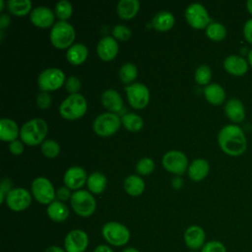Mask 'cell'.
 <instances>
[{
  "instance_id": "6da1fadb",
  "label": "cell",
  "mask_w": 252,
  "mask_h": 252,
  "mask_svg": "<svg viewBox=\"0 0 252 252\" xmlns=\"http://www.w3.org/2000/svg\"><path fill=\"white\" fill-rule=\"evenodd\" d=\"M217 140L220 149L229 157H240L247 150L246 134L237 124L230 123L222 126L219 131Z\"/></svg>"
},
{
  "instance_id": "7a4b0ae2",
  "label": "cell",
  "mask_w": 252,
  "mask_h": 252,
  "mask_svg": "<svg viewBox=\"0 0 252 252\" xmlns=\"http://www.w3.org/2000/svg\"><path fill=\"white\" fill-rule=\"evenodd\" d=\"M48 132V125L42 118H32L27 121L20 129V137L24 144L36 146L42 144Z\"/></svg>"
},
{
  "instance_id": "3957f363",
  "label": "cell",
  "mask_w": 252,
  "mask_h": 252,
  "mask_svg": "<svg viewBox=\"0 0 252 252\" xmlns=\"http://www.w3.org/2000/svg\"><path fill=\"white\" fill-rule=\"evenodd\" d=\"M88 109V103L84 95L78 94H69L59 105L60 115L67 120L81 118Z\"/></svg>"
},
{
  "instance_id": "277c9868",
  "label": "cell",
  "mask_w": 252,
  "mask_h": 252,
  "mask_svg": "<svg viewBox=\"0 0 252 252\" xmlns=\"http://www.w3.org/2000/svg\"><path fill=\"white\" fill-rule=\"evenodd\" d=\"M76 33L73 26L66 21L56 22L50 31L49 38L52 45L58 49L69 48L74 39Z\"/></svg>"
},
{
  "instance_id": "5b68a950",
  "label": "cell",
  "mask_w": 252,
  "mask_h": 252,
  "mask_svg": "<svg viewBox=\"0 0 252 252\" xmlns=\"http://www.w3.org/2000/svg\"><path fill=\"white\" fill-rule=\"evenodd\" d=\"M121 124V118L118 114L112 112H103L97 115L93 122L94 133L100 137H108L115 134Z\"/></svg>"
},
{
  "instance_id": "8992f818",
  "label": "cell",
  "mask_w": 252,
  "mask_h": 252,
  "mask_svg": "<svg viewBox=\"0 0 252 252\" xmlns=\"http://www.w3.org/2000/svg\"><path fill=\"white\" fill-rule=\"evenodd\" d=\"M70 202L74 212L83 218L92 216L96 208L94 197L86 190H77L72 193Z\"/></svg>"
},
{
  "instance_id": "52a82bcc",
  "label": "cell",
  "mask_w": 252,
  "mask_h": 252,
  "mask_svg": "<svg viewBox=\"0 0 252 252\" xmlns=\"http://www.w3.org/2000/svg\"><path fill=\"white\" fill-rule=\"evenodd\" d=\"M103 238L113 246H123L130 239L129 229L117 221H108L101 228Z\"/></svg>"
},
{
  "instance_id": "ba28073f",
  "label": "cell",
  "mask_w": 252,
  "mask_h": 252,
  "mask_svg": "<svg viewBox=\"0 0 252 252\" xmlns=\"http://www.w3.org/2000/svg\"><path fill=\"white\" fill-rule=\"evenodd\" d=\"M65 74L64 72L55 67L47 68L41 71L37 77V86L38 89L42 92H51L58 90L65 84Z\"/></svg>"
},
{
  "instance_id": "9c48e42d",
  "label": "cell",
  "mask_w": 252,
  "mask_h": 252,
  "mask_svg": "<svg viewBox=\"0 0 252 252\" xmlns=\"http://www.w3.org/2000/svg\"><path fill=\"white\" fill-rule=\"evenodd\" d=\"M31 189L32 196L40 204L49 205L55 200V189L50 180L46 177L39 176L34 178L32 182Z\"/></svg>"
},
{
  "instance_id": "30bf717a",
  "label": "cell",
  "mask_w": 252,
  "mask_h": 252,
  "mask_svg": "<svg viewBox=\"0 0 252 252\" xmlns=\"http://www.w3.org/2000/svg\"><path fill=\"white\" fill-rule=\"evenodd\" d=\"M185 19L190 27L202 30L212 22L208 10L201 3H191L185 9Z\"/></svg>"
},
{
  "instance_id": "8fae6325",
  "label": "cell",
  "mask_w": 252,
  "mask_h": 252,
  "mask_svg": "<svg viewBox=\"0 0 252 252\" xmlns=\"http://www.w3.org/2000/svg\"><path fill=\"white\" fill-rule=\"evenodd\" d=\"M162 166L169 172L176 175H182L188 169V159L186 156L176 150L166 152L161 159Z\"/></svg>"
},
{
  "instance_id": "7c38bea8",
  "label": "cell",
  "mask_w": 252,
  "mask_h": 252,
  "mask_svg": "<svg viewBox=\"0 0 252 252\" xmlns=\"http://www.w3.org/2000/svg\"><path fill=\"white\" fill-rule=\"evenodd\" d=\"M125 91L128 102L136 109L146 107L150 101V91L142 83H132L125 87Z\"/></svg>"
},
{
  "instance_id": "4fadbf2b",
  "label": "cell",
  "mask_w": 252,
  "mask_h": 252,
  "mask_svg": "<svg viewBox=\"0 0 252 252\" xmlns=\"http://www.w3.org/2000/svg\"><path fill=\"white\" fill-rule=\"evenodd\" d=\"M9 209L14 212H21L26 210L32 203V195L31 193L22 187L13 188L5 200Z\"/></svg>"
},
{
  "instance_id": "5bb4252c",
  "label": "cell",
  "mask_w": 252,
  "mask_h": 252,
  "mask_svg": "<svg viewBox=\"0 0 252 252\" xmlns=\"http://www.w3.org/2000/svg\"><path fill=\"white\" fill-rule=\"evenodd\" d=\"M224 71L234 77H242L249 71L247 58L241 54H230L226 56L222 63Z\"/></svg>"
},
{
  "instance_id": "9a60e30c",
  "label": "cell",
  "mask_w": 252,
  "mask_h": 252,
  "mask_svg": "<svg viewBox=\"0 0 252 252\" xmlns=\"http://www.w3.org/2000/svg\"><path fill=\"white\" fill-rule=\"evenodd\" d=\"M89 245V236L82 229H73L67 233L64 240L66 252H85Z\"/></svg>"
},
{
  "instance_id": "2e32d148",
  "label": "cell",
  "mask_w": 252,
  "mask_h": 252,
  "mask_svg": "<svg viewBox=\"0 0 252 252\" xmlns=\"http://www.w3.org/2000/svg\"><path fill=\"white\" fill-rule=\"evenodd\" d=\"M223 111L232 124H239L246 118V108L243 102L236 97H231L224 102Z\"/></svg>"
},
{
  "instance_id": "e0dca14e",
  "label": "cell",
  "mask_w": 252,
  "mask_h": 252,
  "mask_svg": "<svg viewBox=\"0 0 252 252\" xmlns=\"http://www.w3.org/2000/svg\"><path fill=\"white\" fill-rule=\"evenodd\" d=\"M55 13L46 6H37L33 8L30 14L32 24L38 28H48L54 25Z\"/></svg>"
},
{
  "instance_id": "ac0fdd59",
  "label": "cell",
  "mask_w": 252,
  "mask_h": 252,
  "mask_svg": "<svg viewBox=\"0 0 252 252\" xmlns=\"http://www.w3.org/2000/svg\"><path fill=\"white\" fill-rule=\"evenodd\" d=\"M88 177L86 170L81 166H71L69 167L63 176V181L66 187L73 190H78L87 183Z\"/></svg>"
},
{
  "instance_id": "d6986e66",
  "label": "cell",
  "mask_w": 252,
  "mask_h": 252,
  "mask_svg": "<svg viewBox=\"0 0 252 252\" xmlns=\"http://www.w3.org/2000/svg\"><path fill=\"white\" fill-rule=\"evenodd\" d=\"M206 240V232L205 230L197 224L190 225L186 228L184 232V241L186 246L192 251L202 249L205 245Z\"/></svg>"
},
{
  "instance_id": "ffe728a7",
  "label": "cell",
  "mask_w": 252,
  "mask_h": 252,
  "mask_svg": "<svg viewBox=\"0 0 252 252\" xmlns=\"http://www.w3.org/2000/svg\"><path fill=\"white\" fill-rule=\"evenodd\" d=\"M119 50L117 40L110 35L103 36L96 45L98 57L103 61H110L117 55Z\"/></svg>"
},
{
  "instance_id": "44dd1931",
  "label": "cell",
  "mask_w": 252,
  "mask_h": 252,
  "mask_svg": "<svg viewBox=\"0 0 252 252\" xmlns=\"http://www.w3.org/2000/svg\"><path fill=\"white\" fill-rule=\"evenodd\" d=\"M101 103L102 105L112 113H118L123 108V100L120 94L113 90H105L101 94Z\"/></svg>"
},
{
  "instance_id": "7402d4cb",
  "label": "cell",
  "mask_w": 252,
  "mask_h": 252,
  "mask_svg": "<svg viewBox=\"0 0 252 252\" xmlns=\"http://www.w3.org/2000/svg\"><path fill=\"white\" fill-rule=\"evenodd\" d=\"M204 96L212 105H220L225 102V91L218 83H211L204 88Z\"/></svg>"
},
{
  "instance_id": "603a6c76",
  "label": "cell",
  "mask_w": 252,
  "mask_h": 252,
  "mask_svg": "<svg viewBox=\"0 0 252 252\" xmlns=\"http://www.w3.org/2000/svg\"><path fill=\"white\" fill-rule=\"evenodd\" d=\"M210 171V164L208 160L204 158H196L194 159L188 166L187 172L188 176L191 180L195 182H199L203 180Z\"/></svg>"
},
{
  "instance_id": "cb8c5ba5",
  "label": "cell",
  "mask_w": 252,
  "mask_h": 252,
  "mask_svg": "<svg viewBox=\"0 0 252 252\" xmlns=\"http://www.w3.org/2000/svg\"><path fill=\"white\" fill-rule=\"evenodd\" d=\"M20 135V130L16 121L11 118H2L0 120V138L5 142H13Z\"/></svg>"
},
{
  "instance_id": "d4e9b609",
  "label": "cell",
  "mask_w": 252,
  "mask_h": 252,
  "mask_svg": "<svg viewBox=\"0 0 252 252\" xmlns=\"http://www.w3.org/2000/svg\"><path fill=\"white\" fill-rule=\"evenodd\" d=\"M89 55L88 47L84 43H75L72 44L67 52H66V58L69 63L73 65H80L84 63Z\"/></svg>"
},
{
  "instance_id": "484cf974",
  "label": "cell",
  "mask_w": 252,
  "mask_h": 252,
  "mask_svg": "<svg viewBox=\"0 0 252 252\" xmlns=\"http://www.w3.org/2000/svg\"><path fill=\"white\" fill-rule=\"evenodd\" d=\"M46 213L49 219L56 222H62L69 217L68 207L59 200H54L52 203H50L47 206Z\"/></svg>"
},
{
  "instance_id": "4316f807",
  "label": "cell",
  "mask_w": 252,
  "mask_h": 252,
  "mask_svg": "<svg viewBox=\"0 0 252 252\" xmlns=\"http://www.w3.org/2000/svg\"><path fill=\"white\" fill-rule=\"evenodd\" d=\"M140 8L138 0H120L116 6V12L119 18L123 20H130L134 18Z\"/></svg>"
},
{
  "instance_id": "83f0119b",
  "label": "cell",
  "mask_w": 252,
  "mask_h": 252,
  "mask_svg": "<svg viewBox=\"0 0 252 252\" xmlns=\"http://www.w3.org/2000/svg\"><path fill=\"white\" fill-rule=\"evenodd\" d=\"M174 23L175 19L173 14L168 11H160L157 13L152 20V26L158 32H166L170 30L174 26Z\"/></svg>"
},
{
  "instance_id": "f1b7e54d",
  "label": "cell",
  "mask_w": 252,
  "mask_h": 252,
  "mask_svg": "<svg viewBox=\"0 0 252 252\" xmlns=\"http://www.w3.org/2000/svg\"><path fill=\"white\" fill-rule=\"evenodd\" d=\"M145 182L139 175L131 174L124 180V190L131 196H139L144 192Z\"/></svg>"
},
{
  "instance_id": "f546056e",
  "label": "cell",
  "mask_w": 252,
  "mask_h": 252,
  "mask_svg": "<svg viewBox=\"0 0 252 252\" xmlns=\"http://www.w3.org/2000/svg\"><path fill=\"white\" fill-rule=\"evenodd\" d=\"M106 177L99 171H94L88 176L87 186L92 193L100 194L106 187Z\"/></svg>"
},
{
  "instance_id": "4dcf8cb0",
  "label": "cell",
  "mask_w": 252,
  "mask_h": 252,
  "mask_svg": "<svg viewBox=\"0 0 252 252\" xmlns=\"http://www.w3.org/2000/svg\"><path fill=\"white\" fill-rule=\"evenodd\" d=\"M205 32L209 39L216 42L222 41L227 34V31L224 25H222L220 22H214V21H212L208 25V27L205 29Z\"/></svg>"
},
{
  "instance_id": "1f68e13d",
  "label": "cell",
  "mask_w": 252,
  "mask_h": 252,
  "mask_svg": "<svg viewBox=\"0 0 252 252\" xmlns=\"http://www.w3.org/2000/svg\"><path fill=\"white\" fill-rule=\"evenodd\" d=\"M32 4L30 0H9L7 2L9 12L18 17L25 16L32 12Z\"/></svg>"
},
{
  "instance_id": "d6a6232c",
  "label": "cell",
  "mask_w": 252,
  "mask_h": 252,
  "mask_svg": "<svg viewBox=\"0 0 252 252\" xmlns=\"http://www.w3.org/2000/svg\"><path fill=\"white\" fill-rule=\"evenodd\" d=\"M121 123L127 129L131 132H138L143 128L144 121L142 117L136 113H126L122 115L121 117Z\"/></svg>"
},
{
  "instance_id": "836d02e7",
  "label": "cell",
  "mask_w": 252,
  "mask_h": 252,
  "mask_svg": "<svg viewBox=\"0 0 252 252\" xmlns=\"http://www.w3.org/2000/svg\"><path fill=\"white\" fill-rule=\"evenodd\" d=\"M138 70L137 67L130 62L124 63L119 70V78L124 84H132V82L137 78Z\"/></svg>"
},
{
  "instance_id": "e575fe53",
  "label": "cell",
  "mask_w": 252,
  "mask_h": 252,
  "mask_svg": "<svg viewBox=\"0 0 252 252\" xmlns=\"http://www.w3.org/2000/svg\"><path fill=\"white\" fill-rule=\"evenodd\" d=\"M212 69L210 66L206 65V64H202L200 66L197 67L195 74H194V78L197 84L201 85V86H208L212 80Z\"/></svg>"
},
{
  "instance_id": "d590c367",
  "label": "cell",
  "mask_w": 252,
  "mask_h": 252,
  "mask_svg": "<svg viewBox=\"0 0 252 252\" xmlns=\"http://www.w3.org/2000/svg\"><path fill=\"white\" fill-rule=\"evenodd\" d=\"M54 13L56 17L60 19V21L68 20L73 13V6L72 3L67 0H60L56 3Z\"/></svg>"
},
{
  "instance_id": "8d00e7d4",
  "label": "cell",
  "mask_w": 252,
  "mask_h": 252,
  "mask_svg": "<svg viewBox=\"0 0 252 252\" xmlns=\"http://www.w3.org/2000/svg\"><path fill=\"white\" fill-rule=\"evenodd\" d=\"M40 150L44 157L48 158H54L60 153V146L55 140L47 139L44 140L40 145Z\"/></svg>"
},
{
  "instance_id": "74e56055",
  "label": "cell",
  "mask_w": 252,
  "mask_h": 252,
  "mask_svg": "<svg viewBox=\"0 0 252 252\" xmlns=\"http://www.w3.org/2000/svg\"><path fill=\"white\" fill-rule=\"evenodd\" d=\"M155 169V162L151 158L145 157L138 160L136 164V170L141 175H149Z\"/></svg>"
},
{
  "instance_id": "f35d334b",
  "label": "cell",
  "mask_w": 252,
  "mask_h": 252,
  "mask_svg": "<svg viewBox=\"0 0 252 252\" xmlns=\"http://www.w3.org/2000/svg\"><path fill=\"white\" fill-rule=\"evenodd\" d=\"M131 30L124 25H116L112 29V35L116 40H128L131 37Z\"/></svg>"
},
{
  "instance_id": "ab89813d",
  "label": "cell",
  "mask_w": 252,
  "mask_h": 252,
  "mask_svg": "<svg viewBox=\"0 0 252 252\" xmlns=\"http://www.w3.org/2000/svg\"><path fill=\"white\" fill-rule=\"evenodd\" d=\"M201 252H226V248L224 244L219 240H210L205 243Z\"/></svg>"
},
{
  "instance_id": "60d3db41",
  "label": "cell",
  "mask_w": 252,
  "mask_h": 252,
  "mask_svg": "<svg viewBox=\"0 0 252 252\" xmlns=\"http://www.w3.org/2000/svg\"><path fill=\"white\" fill-rule=\"evenodd\" d=\"M65 89L70 94H78V92L81 89V82L78 77L76 76H70L65 81Z\"/></svg>"
},
{
  "instance_id": "b9f144b4",
  "label": "cell",
  "mask_w": 252,
  "mask_h": 252,
  "mask_svg": "<svg viewBox=\"0 0 252 252\" xmlns=\"http://www.w3.org/2000/svg\"><path fill=\"white\" fill-rule=\"evenodd\" d=\"M36 105L40 109H47L51 104V95L47 92H41L36 95Z\"/></svg>"
},
{
  "instance_id": "7bdbcfd3",
  "label": "cell",
  "mask_w": 252,
  "mask_h": 252,
  "mask_svg": "<svg viewBox=\"0 0 252 252\" xmlns=\"http://www.w3.org/2000/svg\"><path fill=\"white\" fill-rule=\"evenodd\" d=\"M12 185H13V183L10 178L5 177L2 179L1 186H0V203L1 204L4 203V201L6 200V196L13 189Z\"/></svg>"
},
{
  "instance_id": "ee69618b",
  "label": "cell",
  "mask_w": 252,
  "mask_h": 252,
  "mask_svg": "<svg viewBox=\"0 0 252 252\" xmlns=\"http://www.w3.org/2000/svg\"><path fill=\"white\" fill-rule=\"evenodd\" d=\"M242 35L245 41L252 46V18L246 20L242 27Z\"/></svg>"
},
{
  "instance_id": "f6af8a7d",
  "label": "cell",
  "mask_w": 252,
  "mask_h": 252,
  "mask_svg": "<svg viewBox=\"0 0 252 252\" xmlns=\"http://www.w3.org/2000/svg\"><path fill=\"white\" fill-rule=\"evenodd\" d=\"M71 191L68 187L64 186V187H59L57 190H56V198L61 201V202H64V201H67L69 199H71Z\"/></svg>"
},
{
  "instance_id": "bcb514c9",
  "label": "cell",
  "mask_w": 252,
  "mask_h": 252,
  "mask_svg": "<svg viewBox=\"0 0 252 252\" xmlns=\"http://www.w3.org/2000/svg\"><path fill=\"white\" fill-rule=\"evenodd\" d=\"M9 151L13 155H21L24 152V144L20 140H15L9 144Z\"/></svg>"
},
{
  "instance_id": "7dc6e473",
  "label": "cell",
  "mask_w": 252,
  "mask_h": 252,
  "mask_svg": "<svg viewBox=\"0 0 252 252\" xmlns=\"http://www.w3.org/2000/svg\"><path fill=\"white\" fill-rule=\"evenodd\" d=\"M10 22H11V19H10V16H8L7 14L5 13H2L1 16H0V28L3 30L5 29L6 27H8L10 25Z\"/></svg>"
},
{
  "instance_id": "c3c4849f",
  "label": "cell",
  "mask_w": 252,
  "mask_h": 252,
  "mask_svg": "<svg viewBox=\"0 0 252 252\" xmlns=\"http://www.w3.org/2000/svg\"><path fill=\"white\" fill-rule=\"evenodd\" d=\"M94 252H113V250L107 246V245H103V244H100L98 246H96L94 250Z\"/></svg>"
},
{
  "instance_id": "681fc988",
  "label": "cell",
  "mask_w": 252,
  "mask_h": 252,
  "mask_svg": "<svg viewBox=\"0 0 252 252\" xmlns=\"http://www.w3.org/2000/svg\"><path fill=\"white\" fill-rule=\"evenodd\" d=\"M171 184H172V186H173L175 189H179V188L182 187V185H183V179L180 178V177H178V176H176V177H174V178L172 179Z\"/></svg>"
},
{
  "instance_id": "f907efd6",
  "label": "cell",
  "mask_w": 252,
  "mask_h": 252,
  "mask_svg": "<svg viewBox=\"0 0 252 252\" xmlns=\"http://www.w3.org/2000/svg\"><path fill=\"white\" fill-rule=\"evenodd\" d=\"M44 252H66V251L63 248L59 247V246L53 245V246H49Z\"/></svg>"
},
{
  "instance_id": "816d5d0a",
  "label": "cell",
  "mask_w": 252,
  "mask_h": 252,
  "mask_svg": "<svg viewBox=\"0 0 252 252\" xmlns=\"http://www.w3.org/2000/svg\"><path fill=\"white\" fill-rule=\"evenodd\" d=\"M245 8H246V11L248 12V14L251 16L252 18V0H248L246 1L245 3Z\"/></svg>"
},
{
  "instance_id": "f5cc1de1",
  "label": "cell",
  "mask_w": 252,
  "mask_h": 252,
  "mask_svg": "<svg viewBox=\"0 0 252 252\" xmlns=\"http://www.w3.org/2000/svg\"><path fill=\"white\" fill-rule=\"evenodd\" d=\"M246 58H247V61L249 63V66L252 68V47L247 51Z\"/></svg>"
},
{
  "instance_id": "db71d44e",
  "label": "cell",
  "mask_w": 252,
  "mask_h": 252,
  "mask_svg": "<svg viewBox=\"0 0 252 252\" xmlns=\"http://www.w3.org/2000/svg\"><path fill=\"white\" fill-rule=\"evenodd\" d=\"M122 252H140L138 249L136 248H133V247H128L126 249H124Z\"/></svg>"
},
{
  "instance_id": "11a10c76",
  "label": "cell",
  "mask_w": 252,
  "mask_h": 252,
  "mask_svg": "<svg viewBox=\"0 0 252 252\" xmlns=\"http://www.w3.org/2000/svg\"><path fill=\"white\" fill-rule=\"evenodd\" d=\"M0 5H1V8H0V11H2L4 9V1L3 0H0Z\"/></svg>"
},
{
  "instance_id": "9f6ffc18",
  "label": "cell",
  "mask_w": 252,
  "mask_h": 252,
  "mask_svg": "<svg viewBox=\"0 0 252 252\" xmlns=\"http://www.w3.org/2000/svg\"><path fill=\"white\" fill-rule=\"evenodd\" d=\"M190 252H196V251H190Z\"/></svg>"
}]
</instances>
